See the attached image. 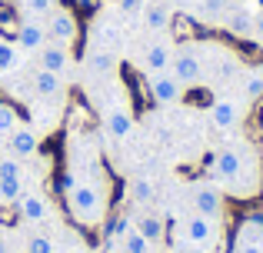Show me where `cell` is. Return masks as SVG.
Segmentation results:
<instances>
[{
    "mask_svg": "<svg viewBox=\"0 0 263 253\" xmlns=\"http://www.w3.org/2000/svg\"><path fill=\"white\" fill-rule=\"evenodd\" d=\"M64 207H67V217L80 230H93L103 220V213H107V200H103V190L97 183H77L64 197Z\"/></svg>",
    "mask_w": 263,
    "mask_h": 253,
    "instance_id": "6da1fadb",
    "label": "cell"
},
{
    "mask_svg": "<svg viewBox=\"0 0 263 253\" xmlns=\"http://www.w3.org/2000/svg\"><path fill=\"white\" fill-rule=\"evenodd\" d=\"M170 77H174L180 87H197L200 77H203V60H200V53L190 50V47L177 50L174 60H170Z\"/></svg>",
    "mask_w": 263,
    "mask_h": 253,
    "instance_id": "7a4b0ae2",
    "label": "cell"
},
{
    "mask_svg": "<svg viewBox=\"0 0 263 253\" xmlns=\"http://www.w3.org/2000/svg\"><path fill=\"white\" fill-rule=\"evenodd\" d=\"M220 240V227L217 220H210V217L203 213H193L183 220V243H193V247H213V243Z\"/></svg>",
    "mask_w": 263,
    "mask_h": 253,
    "instance_id": "3957f363",
    "label": "cell"
},
{
    "mask_svg": "<svg viewBox=\"0 0 263 253\" xmlns=\"http://www.w3.org/2000/svg\"><path fill=\"white\" fill-rule=\"evenodd\" d=\"M7 147H10V153L17 157V160H33V157H37V150H40V137L33 133V127H24V124H20L10 133Z\"/></svg>",
    "mask_w": 263,
    "mask_h": 253,
    "instance_id": "277c9868",
    "label": "cell"
},
{
    "mask_svg": "<svg viewBox=\"0 0 263 253\" xmlns=\"http://www.w3.org/2000/svg\"><path fill=\"white\" fill-rule=\"evenodd\" d=\"M213 173H217L220 180H227V183L240 180V177H243V153L233 150V147L220 150V153L213 157Z\"/></svg>",
    "mask_w": 263,
    "mask_h": 253,
    "instance_id": "5b68a950",
    "label": "cell"
},
{
    "mask_svg": "<svg viewBox=\"0 0 263 253\" xmlns=\"http://www.w3.org/2000/svg\"><path fill=\"white\" fill-rule=\"evenodd\" d=\"M193 210L203 217H210V220H220V213H223V197H220V190L213 187H193Z\"/></svg>",
    "mask_w": 263,
    "mask_h": 253,
    "instance_id": "8992f818",
    "label": "cell"
},
{
    "mask_svg": "<svg viewBox=\"0 0 263 253\" xmlns=\"http://www.w3.org/2000/svg\"><path fill=\"white\" fill-rule=\"evenodd\" d=\"M97 120V113H93V107L87 104L80 93H73L70 97V104H67V110H64V124H67V130H84V127H90Z\"/></svg>",
    "mask_w": 263,
    "mask_h": 253,
    "instance_id": "52a82bcc",
    "label": "cell"
},
{
    "mask_svg": "<svg viewBox=\"0 0 263 253\" xmlns=\"http://www.w3.org/2000/svg\"><path fill=\"white\" fill-rule=\"evenodd\" d=\"M50 33L57 44H73L77 40V33H80V24H77V17H73V10H57L50 17Z\"/></svg>",
    "mask_w": 263,
    "mask_h": 253,
    "instance_id": "ba28073f",
    "label": "cell"
},
{
    "mask_svg": "<svg viewBox=\"0 0 263 253\" xmlns=\"http://www.w3.org/2000/svg\"><path fill=\"white\" fill-rule=\"evenodd\" d=\"M147 84H150V97H154V104H174V100L183 97V87H180L170 73H154Z\"/></svg>",
    "mask_w": 263,
    "mask_h": 253,
    "instance_id": "9c48e42d",
    "label": "cell"
},
{
    "mask_svg": "<svg viewBox=\"0 0 263 253\" xmlns=\"http://www.w3.org/2000/svg\"><path fill=\"white\" fill-rule=\"evenodd\" d=\"M210 117H213V127H217V130H233V127L240 124V104H237V100H230V97L213 100Z\"/></svg>",
    "mask_w": 263,
    "mask_h": 253,
    "instance_id": "30bf717a",
    "label": "cell"
},
{
    "mask_svg": "<svg viewBox=\"0 0 263 253\" xmlns=\"http://www.w3.org/2000/svg\"><path fill=\"white\" fill-rule=\"evenodd\" d=\"M67 64H70V53H67V44H57V40H50V44L40 47V70H53V73H64Z\"/></svg>",
    "mask_w": 263,
    "mask_h": 253,
    "instance_id": "8fae6325",
    "label": "cell"
},
{
    "mask_svg": "<svg viewBox=\"0 0 263 253\" xmlns=\"http://www.w3.org/2000/svg\"><path fill=\"white\" fill-rule=\"evenodd\" d=\"M17 207H20V217H24V220H30V223H44L47 217H50L47 200H44V197H37V193H20Z\"/></svg>",
    "mask_w": 263,
    "mask_h": 253,
    "instance_id": "7c38bea8",
    "label": "cell"
},
{
    "mask_svg": "<svg viewBox=\"0 0 263 253\" xmlns=\"http://www.w3.org/2000/svg\"><path fill=\"white\" fill-rule=\"evenodd\" d=\"M27 113L20 110L13 100H7V97H0V140H10V133L20 127V120H24Z\"/></svg>",
    "mask_w": 263,
    "mask_h": 253,
    "instance_id": "4fadbf2b",
    "label": "cell"
},
{
    "mask_svg": "<svg viewBox=\"0 0 263 253\" xmlns=\"http://www.w3.org/2000/svg\"><path fill=\"white\" fill-rule=\"evenodd\" d=\"M47 44V30L40 24H20L17 30V47H24L27 53H40V47Z\"/></svg>",
    "mask_w": 263,
    "mask_h": 253,
    "instance_id": "5bb4252c",
    "label": "cell"
},
{
    "mask_svg": "<svg viewBox=\"0 0 263 253\" xmlns=\"http://www.w3.org/2000/svg\"><path fill=\"white\" fill-rule=\"evenodd\" d=\"M33 90H37L44 100H57L60 90H64V84H60V73H53V70H37V73H33Z\"/></svg>",
    "mask_w": 263,
    "mask_h": 253,
    "instance_id": "9a60e30c",
    "label": "cell"
},
{
    "mask_svg": "<svg viewBox=\"0 0 263 253\" xmlns=\"http://www.w3.org/2000/svg\"><path fill=\"white\" fill-rule=\"evenodd\" d=\"M170 60H174V53H170V47L163 44V40H157V44L147 47V70L150 73H167Z\"/></svg>",
    "mask_w": 263,
    "mask_h": 253,
    "instance_id": "2e32d148",
    "label": "cell"
},
{
    "mask_svg": "<svg viewBox=\"0 0 263 253\" xmlns=\"http://www.w3.org/2000/svg\"><path fill=\"white\" fill-rule=\"evenodd\" d=\"M103 127H107V133L114 137V140H123V137H130V130H134V117H130L127 110H114V113H107Z\"/></svg>",
    "mask_w": 263,
    "mask_h": 253,
    "instance_id": "e0dca14e",
    "label": "cell"
},
{
    "mask_svg": "<svg viewBox=\"0 0 263 253\" xmlns=\"http://www.w3.org/2000/svg\"><path fill=\"white\" fill-rule=\"evenodd\" d=\"M137 230H140L154 247H157V243H163V237H167V227H163L160 217H140V220H137Z\"/></svg>",
    "mask_w": 263,
    "mask_h": 253,
    "instance_id": "ac0fdd59",
    "label": "cell"
},
{
    "mask_svg": "<svg viewBox=\"0 0 263 253\" xmlns=\"http://www.w3.org/2000/svg\"><path fill=\"white\" fill-rule=\"evenodd\" d=\"M120 247H123V253H154V243H150L137 227H130L127 233H123Z\"/></svg>",
    "mask_w": 263,
    "mask_h": 253,
    "instance_id": "d6986e66",
    "label": "cell"
},
{
    "mask_svg": "<svg viewBox=\"0 0 263 253\" xmlns=\"http://www.w3.org/2000/svg\"><path fill=\"white\" fill-rule=\"evenodd\" d=\"M170 17H174V13H170L163 4H154V7H147V13H143L147 27H150V30H157V33H160V30H167V27H170Z\"/></svg>",
    "mask_w": 263,
    "mask_h": 253,
    "instance_id": "ffe728a7",
    "label": "cell"
},
{
    "mask_svg": "<svg viewBox=\"0 0 263 253\" xmlns=\"http://www.w3.org/2000/svg\"><path fill=\"white\" fill-rule=\"evenodd\" d=\"M170 30H174V37H177V40H190V37H197V24H193L186 13H174V17H170Z\"/></svg>",
    "mask_w": 263,
    "mask_h": 253,
    "instance_id": "44dd1931",
    "label": "cell"
},
{
    "mask_svg": "<svg viewBox=\"0 0 263 253\" xmlns=\"http://www.w3.org/2000/svg\"><path fill=\"white\" fill-rule=\"evenodd\" d=\"M20 67V53L10 40H0V73H13Z\"/></svg>",
    "mask_w": 263,
    "mask_h": 253,
    "instance_id": "7402d4cb",
    "label": "cell"
},
{
    "mask_svg": "<svg viewBox=\"0 0 263 253\" xmlns=\"http://www.w3.org/2000/svg\"><path fill=\"white\" fill-rule=\"evenodd\" d=\"M0 180H24V160H17L13 153L0 157Z\"/></svg>",
    "mask_w": 263,
    "mask_h": 253,
    "instance_id": "603a6c76",
    "label": "cell"
},
{
    "mask_svg": "<svg viewBox=\"0 0 263 253\" xmlns=\"http://www.w3.org/2000/svg\"><path fill=\"white\" fill-rule=\"evenodd\" d=\"M237 240H247V243H257V247H263V220H243Z\"/></svg>",
    "mask_w": 263,
    "mask_h": 253,
    "instance_id": "cb8c5ba5",
    "label": "cell"
},
{
    "mask_svg": "<svg viewBox=\"0 0 263 253\" xmlns=\"http://www.w3.org/2000/svg\"><path fill=\"white\" fill-rule=\"evenodd\" d=\"M87 67L93 73H110V70H114V57H110V50H93L87 57Z\"/></svg>",
    "mask_w": 263,
    "mask_h": 253,
    "instance_id": "d4e9b609",
    "label": "cell"
},
{
    "mask_svg": "<svg viewBox=\"0 0 263 253\" xmlns=\"http://www.w3.org/2000/svg\"><path fill=\"white\" fill-rule=\"evenodd\" d=\"M20 207H17V200H10V203H0V227H7V230H13V227H20Z\"/></svg>",
    "mask_w": 263,
    "mask_h": 253,
    "instance_id": "484cf974",
    "label": "cell"
},
{
    "mask_svg": "<svg viewBox=\"0 0 263 253\" xmlns=\"http://www.w3.org/2000/svg\"><path fill=\"white\" fill-rule=\"evenodd\" d=\"M73 187H77V177H73V170H60V173L50 180V190H57V197H67Z\"/></svg>",
    "mask_w": 263,
    "mask_h": 253,
    "instance_id": "4316f807",
    "label": "cell"
},
{
    "mask_svg": "<svg viewBox=\"0 0 263 253\" xmlns=\"http://www.w3.org/2000/svg\"><path fill=\"white\" fill-rule=\"evenodd\" d=\"M243 93H247L250 100L263 97V70H250V73H243Z\"/></svg>",
    "mask_w": 263,
    "mask_h": 253,
    "instance_id": "83f0119b",
    "label": "cell"
},
{
    "mask_svg": "<svg viewBox=\"0 0 263 253\" xmlns=\"http://www.w3.org/2000/svg\"><path fill=\"white\" fill-rule=\"evenodd\" d=\"M24 253H57V247H53V240L47 233H33L24 243Z\"/></svg>",
    "mask_w": 263,
    "mask_h": 253,
    "instance_id": "f1b7e54d",
    "label": "cell"
},
{
    "mask_svg": "<svg viewBox=\"0 0 263 253\" xmlns=\"http://www.w3.org/2000/svg\"><path fill=\"white\" fill-rule=\"evenodd\" d=\"M130 190H134V200L137 203H150V200H154V193H157L154 183H150L147 177H137V180L130 183Z\"/></svg>",
    "mask_w": 263,
    "mask_h": 253,
    "instance_id": "f546056e",
    "label": "cell"
},
{
    "mask_svg": "<svg viewBox=\"0 0 263 253\" xmlns=\"http://www.w3.org/2000/svg\"><path fill=\"white\" fill-rule=\"evenodd\" d=\"M20 193H24V180H0V203L20 200Z\"/></svg>",
    "mask_w": 263,
    "mask_h": 253,
    "instance_id": "4dcf8cb0",
    "label": "cell"
},
{
    "mask_svg": "<svg viewBox=\"0 0 263 253\" xmlns=\"http://www.w3.org/2000/svg\"><path fill=\"white\" fill-rule=\"evenodd\" d=\"M227 24H230V30H233V33H243V37H247V33H250V27H253V20H250V13H243V10H233Z\"/></svg>",
    "mask_w": 263,
    "mask_h": 253,
    "instance_id": "1f68e13d",
    "label": "cell"
},
{
    "mask_svg": "<svg viewBox=\"0 0 263 253\" xmlns=\"http://www.w3.org/2000/svg\"><path fill=\"white\" fill-rule=\"evenodd\" d=\"M53 4H57V0H27V10H33V13H50Z\"/></svg>",
    "mask_w": 263,
    "mask_h": 253,
    "instance_id": "d6a6232c",
    "label": "cell"
},
{
    "mask_svg": "<svg viewBox=\"0 0 263 253\" xmlns=\"http://www.w3.org/2000/svg\"><path fill=\"white\" fill-rule=\"evenodd\" d=\"M120 10L127 13V17H134V13L143 10V0H120Z\"/></svg>",
    "mask_w": 263,
    "mask_h": 253,
    "instance_id": "836d02e7",
    "label": "cell"
},
{
    "mask_svg": "<svg viewBox=\"0 0 263 253\" xmlns=\"http://www.w3.org/2000/svg\"><path fill=\"white\" fill-rule=\"evenodd\" d=\"M233 253H263V247H257V243H247V240H237Z\"/></svg>",
    "mask_w": 263,
    "mask_h": 253,
    "instance_id": "e575fe53",
    "label": "cell"
},
{
    "mask_svg": "<svg viewBox=\"0 0 263 253\" xmlns=\"http://www.w3.org/2000/svg\"><path fill=\"white\" fill-rule=\"evenodd\" d=\"M206 93H210V90H197V87H193V90L186 93V100H193V104H210V97H206Z\"/></svg>",
    "mask_w": 263,
    "mask_h": 253,
    "instance_id": "d590c367",
    "label": "cell"
},
{
    "mask_svg": "<svg viewBox=\"0 0 263 253\" xmlns=\"http://www.w3.org/2000/svg\"><path fill=\"white\" fill-rule=\"evenodd\" d=\"M223 7H227L223 0H203V10H206V13H220Z\"/></svg>",
    "mask_w": 263,
    "mask_h": 253,
    "instance_id": "8d00e7d4",
    "label": "cell"
},
{
    "mask_svg": "<svg viewBox=\"0 0 263 253\" xmlns=\"http://www.w3.org/2000/svg\"><path fill=\"white\" fill-rule=\"evenodd\" d=\"M77 7L90 17V13H97V7H100V4H97V0H77Z\"/></svg>",
    "mask_w": 263,
    "mask_h": 253,
    "instance_id": "74e56055",
    "label": "cell"
},
{
    "mask_svg": "<svg viewBox=\"0 0 263 253\" xmlns=\"http://www.w3.org/2000/svg\"><path fill=\"white\" fill-rule=\"evenodd\" d=\"M174 253H206L203 247H193V243H183V247H177Z\"/></svg>",
    "mask_w": 263,
    "mask_h": 253,
    "instance_id": "f35d334b",
    "label": "cell"
},
{
    "mask_svg": "<svg viewBox=\"0 0 263 253\" xmlns=\"http://www.w3.org/2000/svg\"><path fill=\"white\" fill-rule=\"evenodd\" d=\"M253 30H257V37H260V44H263V13L257 17V24H253Z\"/></svg>",
    "mask_w": 263,
    "mask_h": 253,
    "instance_id": "ab89813d",
    "label": "cell"
},
{
    "mask_svg": "<svg viewBox=\"0 0 263 253\" xmlns=\"http://www.w3.org/2000/svg\"><path fill=\"white\" fill-rule=\"evenodd\" d=\"M0 253H17V250H13V247H10V243H7V240H4V237H0Z\"/></svg>",
    "mask_w": 263,
    "mask_h": 253,
    "instance_id": "60d3db41",
    "label": "cell"
},
{
    "mask_svg": "<svg viewBox=\"0 0 263 253\" xmlns=\"http://www.w3.org/2000/svg\"><path fill=\"white\" fill-rule=\"evenodd\" d=\"M67 253H87L84 247H73V250H67Z\"/></svg>",
    "mask_w": 263,
    "mask_h": 253,
    "instance_id": "b9f144b4",
    "label": "cell"
}]
</instances>
